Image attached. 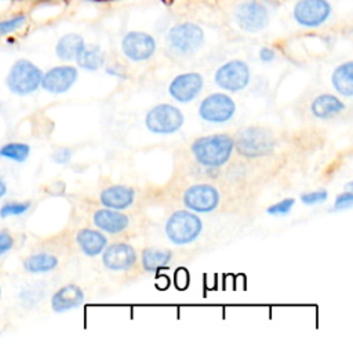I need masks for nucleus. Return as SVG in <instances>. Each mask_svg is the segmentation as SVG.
<instances>
[{
  "instance_id": "f257e3e1",
  "label": "nucleus",
  "mask_w": 353,
  "mask_h": 353,
  "mask_svg": "<svg viewBox=\"0 0 353 353\" xmlns=\"http://www.w3.org/2000/svg\"><path fill=\"white\" fill-rule=\"evenodd\" d=\"M234 150V141L228 134H211L196 138L190 152L196 161L205 168H219L225 165Z\"/></svg>"
},
{
  "instance_id": "f03ea898",
  "label": "nucleus",
  "mask_w": 353,
  "mask_h": 353,
  "mask_svg": "<svg viewBox=\"0 0 353 353\" xmlns=\"http://www.w3.org/2000/svg\"><path fill=\"white\" fill-rule=\"evenodd\" d=\"M233 141L237 153L248 159L268 156L276 146L274 134L270 130L258 125H250L240 130Z\"/></svg>"
},
{
  "instance_id": "7ed1b4c3",
  "label": "nucleus",
  "mask_w": 353,
  "mask_h": 353,
  "mask_svg": "<svg viewBox=\"0 0 353 353\" xmlns=\"http://www.w3.org/2000/svg\"><path fill=\"white\" fill-rule=\"evenodd\" d=\"M203 230L200 216L190 210L174 211L164 226L167 239L175 245H188L199 239Z\"/></svg>"
},
{
  "instance_id": "20e7f679",
  "label": "nucleus",
  "mask_w": 353,
  "mask_h": 353,
  "mask_svg": "<svg viewBox=\"0 0 353 353\" xmlns=\"http://www.w3.org/2000/svg\"><path fill=\"white\" fill-rule=\"evenodd\" d=\"M185 123L182 110L171 103H157L145 116V125L152 134L171 135L181 130Z\"/></svg>"
},
{
  "instance_id": "39448f33",
  "label": "nucleus",
  "mask_w": 353,
  "mask_h": 353,
  "mask_svg": "<svg viewBox=\"0 0 353 353\" xmlns=\"http://www.w3.org/2000/svg\"><path fill=\"white\" fill-rule=\"evenodd\" d=\"M170 48L179 55L194 54L204 43L203 29L193 22H181L168 30Z\"/></svg>"
},
{
  "instance_id": "423d86ee",
  "label": "nucleus",
  "mask_w": 353,
  "mask_h": 353,
  "mask_svg": "<svg viewBox=\"0 0 353 353\" xmlns=\"http://www.w3.org/2000/svg\"><path fill=\"white\" fill-rule=\"evenodd\" d=\"M41 79L43 72L34 63L26 59H19L12 65L7 76V85L14 94L28 95L40 87Z\"/></svg>"
},
{
  "instance_id": "0eeeda50",
  "label": "nucleus",
  "mask_w": 353,
  "mask_h": 353,
  "mask_svg": "<svg viewBox=\"0 0 353 353\" xmlns=\"http://www.w3.org/2000/svg\"><path fill=\"white\" fill-rule=\"evenodd\" d=\"M236 113V103L230 95L225 92H212L201 99L199 105V116L201 120L212 124L229 121Z\"/></svg>"
},
{
  "instance_id": "6e6552de",
  "label": "nucleus",
  "mask_w": 353,
  "mask_h": 353,
  "mask_svg": "<svg viewBox=\"0 0 353 353\" xmlns=\"http://www.w3.org/2000/svg\"><path fill=\"white\" fill-rule=\"evenodd\" d=\"M251 79L250 66L241 59H232L221 65L215 74V84L229 92H237L244 90Z\"/></svg>"
},
{
  "instance_id": "1a4fd4ad",
  "label": "nucleus",
  "mask_w": 353,
  "mask_h": 353,
  "mask_svg": "<svg viewBox=\"0 0 353 353\" xmlns=\"http://www.w3.org/2000/svg\"><path fill=\"white\" fill-rule=\"evenodd\" d=\"M182 200L188 210L196 214H207L216 210L221 194L218 189L210 183H196L185 190Z\"/></svg>"
},
{
  "instance_id": "9d476101",
  "label": "nucleus",
  "mask_w": 353,
  "mask_h": 353,
  "mask_svg": "<svg viewBox=\"0 0 353 353\" xmlns=\"http://www.w3.org/2000/svg\"><path fill=\"white\" fill-rule=\"evenodd\" d=\"M121 51L130 61L143 62L154 55L156 40L146 32L131 30L121 40Z\"/></svg>"
},
{
  "instance_id": "9b49d317",
  "label": "nucleus",
  "mask_w": 353,
  "mask_h": 353,
  "mask_svg": "<svg viewBox=\"0 0 353 353\" xmlns=\"http://www.w3.org/2000/svg\"><path fill=\"white\" fill-rule=\"evenodd\" d=\"M292 14L298 25L317 28L328 19L331 6L327 0H299L294 7Z\"/></svg>"
},
{
  "instance_id": "f8f14e48",
  "label": "nucleus",
  "mask_w": 353,
  "mask_h": 353,
  "mask_svg": "<svg viewBox=\"0 0 353 353\" xmlns=\"http://www.w3.org/2000/svg\"><path fill=\"white\" fill-rule=\"evenodd\" d=\"M236 22L240 29L255 33L268 26L269 12L266 7L255 0H247L237 6L236 8Z\"/></svg>"
},
{
  "instance_id": "ddd939ff",
  "label": "nucleus",
  "mask_w": 353,
  "mask_h": 353,
  "mask_svg": "<svg viewBox=\"0 0 353 353\" xmlns=\"http://www.w3.org/2000/svg\"><path fill=\"white\" fill-rule=\"evenodd\" d=\"M204 85L203 76L197 72H186L175 76L170 85H168V94L172 99H175L179 103H188L192 102L199 97Z\"/></svg>"
},
{
  "instance_id": "4468645a",
  "label": "nucleus",
  "mask_w": 353,
  "mask_h": 353,
  "mask_svg": "<svg viewBox=\"0 0 353 353\" xmlns=\"http://www.w3.org/2000/svg\"><path fill=\"white\" fill-rule=\"evenodd\" d=\"M137 263L135 248L124 241L108 244L102 251V265L112 272H124Z\"/></svg>"
},
{
  "instance_id": "2eb2a0df",
  "label": "nucleus",
  "mask_w": 353,
  "mask_h": 353,
  "mask_svg": "<svg viewBox=\"0 0 353 353\" xmlns=\"http://www.w3.org/2000/svg\"><path fill=\"white\" fill-rule=\"evenodd\" d=\"M79 72L74 66L61 65L51 68L47 73L43 74L41 87L51 94H63L72 88L77 81Z\"/></svg>"
},
{
  "instance_id": "dca6fc26",
  "label": "nucleus",
  "mask_w": 353,
  "mask_h": 353,
  "mask_svg": "<svg viewBox=\"0 0 353 353\" xmlns=\"http://www.w3.org/2000/svg\"><path fill=\"white\" fill-rule=\"evenodd\" d=\"M94 225L101 230L109 234H117L124 232L130 225V218L120 210L113 208H99L92 215Z\"/></svg>"
},
{
  "instance_id": "f3484780",
  "label": "nucleus",
  "mask_w": 353,
  "mask_h": 353,
  "mask_svg": "<svg viewBox=\"0 0 353 353\" xmlns=\"http://www.w3.org/2000/svg\"><path fill=\"white\" fill-rule=\"evenodd\" d=\"M135 192L132 188L125 185H112L99 193V201L106 208L127 210L134 204Z\"/></svg>"
},
{
  "instance_id": "a211bd4d",
  "label": "nucleus",
  "mask_w": 353,
  "mask_h": 353,
  "mask_svg": "<svg viewBox=\"0 0 353 353\" xmlns=\"http://www.w3.org/2000/svg\"><path fill=\"white\" fill-rule=\"evenodd\" d=\"M84 302V291L77 284L62 285L51 298V307L55 313H65L79 307Z\"/></svg>"
},
{
  "instance_id": "6ab92c4d",
  "label": "nucleus",
  "mask_w": 353,
  "mask_h": 353,
  "mask_svg": "<svg viewBox=\"0 0 353 353\" xmlns=\"http://www.w3.org/2000/svg\"><path fill=\"white\" fill-rule=\"evenodd\" d=\"M76 243L80 251L87 256H97L102 254L108 245V237L98 229H80L76 234Z\"/></svg>"
},
{
  "instance_id": "aec40b11",
  "label": "nucleus",
  "mask_w": 353,
  "mask_h": 353,
  "mask_svg": "<svg viewBox=\"0 0 353 353\" xmlns=\"http://www.w3.org/2000/svg\"><path fill=\"white\" fill-rule=\"evenodd\" d=\"M345 103L332 94H320L313 98L310 103V112L316 119L328 120L345 110Z\"/></svg>"
},
{
  "instance_id": "412c9836",
  "label": "nucleus",
  "mask_w": 353,
  "mask_h": 353,
  "mask_svg": "<svg viewBox=\"0 0 353 353\" xmlns=\"http://www.w3.org/2000/svg\"><path fill=\"white\" fill-rule=\"evenodd\" d=\"M331 84L338 94L346 98L353 95V62L346 61L338 65L331 74Z\"/></svg>"
},
{
  "instance_id": "4be33fe9",
  "label": "nucleus",
  "mask_w": 353,
  "mask_h": 353,
  "mask_svg": "<svg viewBox=\"0 0 353 353\" xmlns=\"http://www.w3.org/2000/svg\"><path fill=\"white\" fill-rule=\"evenodd\" d=\"M172 259V251L167 248L148 247L141 254V265L145 272L154 273L159 269L165 268Z\"/></svg>"
},
{
  "instance_id": "5701e85b",
  "label": "nucleus",
  "mask_w": 353,
  "mask_h": 353,
  "mask_svg": "<svg viewBox=\"0 0 353 353\" xmlns=\"http://www.w3.org/2000/svg\"><path fill=\"white\" fill-rule=\"evenodd\" d=\"M85 46L84 39L77 33H68L62 36L55 47V52L58 58L63 61H73L79 55V52Z\"/></svg>"
},
{
  "instance_id": "b1692460",
  "label": "nucleus",
  "mask_w": 353,
  "mask_h": 353,
  "mask_svg": "<svg viewBox=\"0 0 353 353\" xmlns=\"http://www.w3.org/2000/svg\"><path fill=\"white\" fill-rule=\"evenodd\" d=\"M58 266V258L48 252H37L29 255L23 261V268L29 273H47Z\"/></svg>"
},
{
  "instance_id": "393cba45",
  "label": "nucleus",
  "mask_w": 353,
  "mask_h": 353,
  "mask_svg": "<svg viewBox=\"0 0 353 353\" xmlns=\"http://www.w3.org/2000/svg\"><path fill=\"white\" fill-rule=\"evenodd\" d=\"M74 61L85 70H98L105 62V54L99 46L85 44Z\"/></svg>"
},
{
  "instance_id": "a878e982",
  "label": "nucleus",
  "mask_w": 353,
  "mask_h": 353,
  "mask_svg": "<svg viewBox=\"0 0 353 353\" xmlns=\"http://www.w3.org/2000/svg\"><path fill=\"white\" fill-rule=\"evenodd\" d=\"M30 146L22 142H10L0 148V156L4 159H10L17 163H22L29 157Z\"/></svg>"
},
{
  "instance_id": "bb28decb",
  "label": "nucleus",
  "mask_w": 353,
  "mask_h": 353,
  "mask_svg": "<svg viewBox=\"0 0 353 353\" xmlns=\"http://www.w3.org/2000/svg\"><path fill=\"white\" fill-rule=\"evenodd\" d=\"M29 207H30L29 201L7 203L0 208V216L7 218V216H12V215H22L29 210Z\"/></svg>"
},
{
  "instance_id": "cd10ccee",
  "label": "nucleus",
  "mask_w": 353,
  "mask_h": 353,
  "mask_svg": "<svg viewBox=\"0 0 353 353\" xmlns=\"http://www.w3.org/2000/svg\"><path fill=\"white\" fill-rule=\"evenodd\" d=\"M328 199L327 189H319L313 192H306L299 196V200L306 205H314L319 203H324Z\"/></svg>"
},
{
  "instance_id": "c85d7f7f",
  "label": "nucleus",
  "mask_w": 353,
  "mask_h": 353,
  "mask_svg": "<svg viewBox=\"0 0 353 353\" xmlns=\"http://www.w3.org/2000/svg\"><path fill=\"white\" fill-rule=\"evenodd\" d=\"M294 204H295V199L287 197V199H283V200L269 205L266 208V212L269 215H285V214H288L291 211Z\"/></svg>"
},
{
  "instance_id": "c756f323",
  "label": "nucleus",
  "mask_w": 353,
  "mask_h": 353,
  "mask_svg": "<svg viewBox=\"0 0 353 353\" xmlns=\"http://www.w3.org/2000/svg\"><path fill=\"white\" fill-rule=\"evenodd\" d=\"M25 21H26V18L23 15H18V17H14L11 19L1 21L0 22V36H6V34L19 29L25 23Z\"/></svg>"
},
{
  "instance_id": "7c9ffc66",
  "label": "nucleus",
  "mask_w": 353,
  "mask_h": 353,
  "mask_svg": "<svg viewBox=\"0 0 353 353\" xmlns=\"http://www.w3.org/2000/svg\"><path fill=\"white\" fill-rule=\"evenodd\" d=\"M353 205V192L345 190L341 194L335 197L334 203V210L335 211H342V210H350Z\"/></svg>"
},
{
  "instance_id": "2f4dec72",
  "label": "nucleus",
  "mask_w": 353,
  "mask_h": 353,
  "mask_svg": "<svg viewBox=\"0 0 353 353\" xmlns=\"http://www.w3.org/2000/svg\"><path fill=\"white\" fill-rule=\"evenodd\" d=\"M72 150L68 149V148H61V149H57L54 153H52V160L57 163V164H66L70 161L72 159Z\"/></svg>"
},
{
  "instance_id": "473e14b6",
  "label": "nucleus",
  "mask_w": 353,
  "mask_h": 353,
  "mask_svg": "<svg viewBox=\"0 0 353 353\" xmlns=\"http://www.w3.org/2000/svg\"><path fill=\"white\" fill-rule=\"evenodd\" d=\"M12 245H14V239L11 237V234L7 230H1L0 232V255L10 251Z\"/></svg>"
},
{
  "instance_id": "72a5a7b5",
  "label": "nucleus",
  "mask_w": 353,
  "mask_h": 353,
  "mask_svg": "<svg viewBox=\"0 0 353 353\" xmlns=\"http://www.w3.org/2000/svg\"><path fill=\"white\" fill-rule=\"evenodd\" d=\"M188 283H189V274H188V272H186L185 269H179V270L175 273V284H176L181 290H183V288L188 285Z\"/></svg>"
},
{
  "instance_id": "f704fd0d",
  "label": "nucleus",
  "mask_w": 353,
  "mask_h": 353,
  "mask_svg": "<svg viewBox=\"0 0 353 353\" xmlns=\"http://www.w3.org/2000/svg\"><path fill=\"white\" fill-rule=\"evenodd\" d=\"M259 59L262 61V62H265V63H268V62H272L274 58H276V52H274V50L273 48H270V47H262L261 50H259Z\"/></svg>"
},
{
  "instance_id": "c9c22d12",
  "label": "nucleus",
  "mask_w": 353,
  "mask_h": 353,
  "mask_svg": "<svg viewBox=\"0 0 353 353\" xmlns=\"http://www.w3.org/2000/svg\"><path fill=\"white\" fill-rule=\"evenodd\" d=\"M7 193V186H6V182L0 178V199Z\"/></svg>"
},
{
  "instance_id": "e433bc0d",
  "label": "nucleus",
  "mask_w": 353,
  "mask_h": 353,
  "mask_svg": "<svg viewBox=\"0 0 353 353\" xmlns=\"http://www.w3.org/2000/svg\"><path fill=\"white\" fill-rule=\"evenodd\" d=\"M0 295H1V288H0Z\"/></svg>"
}]
</instances>
